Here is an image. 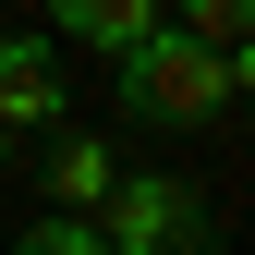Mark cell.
I'll return each instance as SVG.
<instances>
[{"label": "cell", "mask_w": 255, "mask_h": 255, "mask_svg": "<svg viewBox=\"0 0 255 255\" xmlns=\"http://www.w3.org/2000/svg\"><path fill=\"white\" fill-rule=\"evenodd\" d=\"M110 73H122V110H134V122H170V134L243 110V49H207V37H182V24H146Z\"/></svg>", "instance_id": "6da1fadb"}, {"label": "cell", "mask_w": 255, "mask_h": 255, "mask_svg": "<svg viewBox=\"0 0 255 255\" xmlns=\"http://www.w3.org/2000/svg\"><path fill=\"white\" fill-rule=\"evenodd\" d=\"M98 231H110V255H207V207L170 170H122L98 195Z\"/></svg>", "instance_id": "7a4b0ae2"}, {"label": "cell", "mask_w": 255, "mask_h": 255, "mask_svg": "<svg viewBox=\"0 0 255 255\" xmlns=\"http://www.w3.org/2000/svg\"><path fill=\"white\" fill-rule=\"evenodd\" d=\"M0 122H61V37H0Z\"/></svg>", "instance_id": "3957f363"}, {"label": "cell", "mask_w": 255, "mask_h": 255, "mask_svg": "<svg viewBox=\"0 0 255 255\" xmlns=\"http://www.w3.org/2000/svg\"><path fill=\"white\" fill-rule=\"evenodd\" d=\"M146 24H158V0H49V37L61 49H98V61H122Z\"/></svg>", "instance_id": "277c9868"}, {"label": "cell", "mask_w": 255, "mask_h": 255, "mask_svg": "<svg viewBox=\"0 0 255 255\" xmlns=\"http://www.w3.org/2000/svg\"><path fill=\"white\" fill-rule=\"evenodd\" d=\"M110 182H122V158H110L98 134H61V146H49V207H85V219H98Z\"/></svg>", "instance_id": "5b68a950"}, {"label": "cell", "mask_w": 255, "mask_h": 255, "mask_svg": "<svg viewBox=\"0 0 255 255\" xmlns=\"http://www.w3.org/2000/svg\"><path fill=\"white\" fill-rule=\"evenodd\" d=\"M158 24H182V37H207V49H243L255 0H158Z\"/></svg>", "instance_id": "8992f818"}, {"label": "cell", "mask_w": 255, "mask_h": 255, "mask_svg": "<svg viewBox=\"0 0 255 255\" xmlns=\"http://www.w3.org/2000/svg\"><path fill=\"white\" fill-rule=\"evenodd\" d=\"M12 255H110V231H98L85 207H61V219H37V231H24Z\"/></svg>", "instance_id": "52a82bcc"}, {"label": "cell", "mask_w": 255, "mask_h": 255, "mask_svg": "<svg viewBox=\"0 0 255 255\" xmlns=\"http://www.w3.org/2000/svg\"><path fill=\"white\" fill-rule=\"evenodd\" d=\"M0 170H12V122H0Z\"/></svg>", "instance_id": "ba28073f"}]
</instances>
